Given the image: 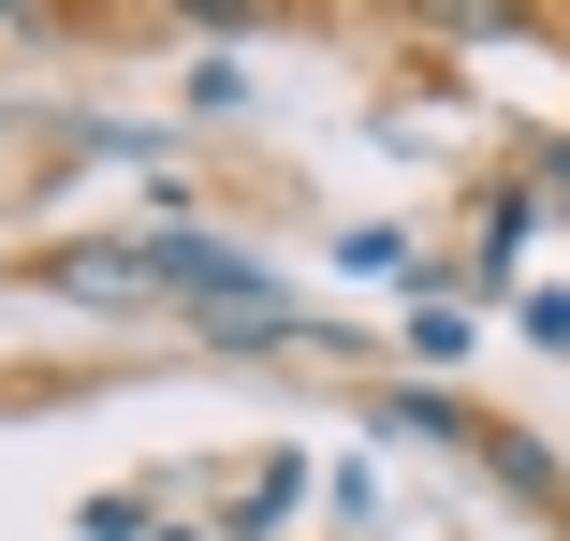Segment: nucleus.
<instances>
[{
    "mask_svg": "<svg viewBox=\"0 0 570 541\" xmlns=\"http://www.w3.org/2000/svg\"><path fill=\"white\" fill-rule=\"evenodd\" d=\"M556 205H570V147H556Z\"/></svg>",
    "mask_w": 570,
    "mask_h": 541,
    "instance_id": "f257e3e1",
    "label": "nucleus"
}]
</instances>
